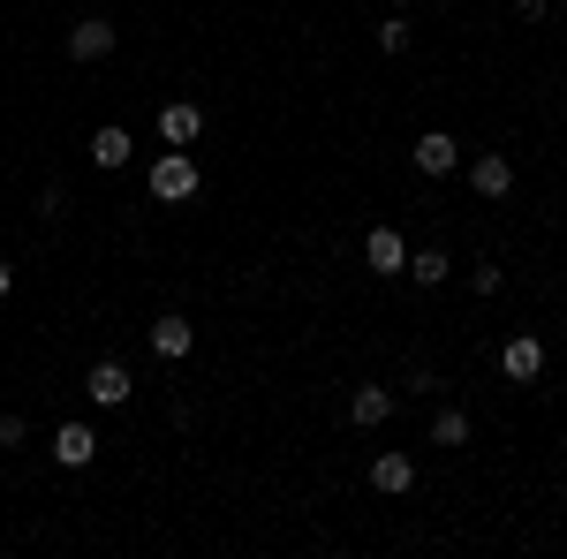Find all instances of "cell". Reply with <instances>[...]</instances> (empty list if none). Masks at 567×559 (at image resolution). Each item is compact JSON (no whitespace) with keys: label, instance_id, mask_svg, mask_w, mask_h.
<instances>
[{"label":"cell","instance_id":"6da1fadb","mask_svg":"<svg viewBox=\"0 0 567 559\" xmlns=\"http://www.w3.org/2000/svg\"><path fill=\"white\" fill-rule=\"evenodd\" d=\"M144 189H152V205H189V197L205 189V174H197V159H189V144H167V152L152 159V174H144Z\"/></svg>","mask_w":567,"mask_h":559},{"label":"cell","instance_id":"7a4b0ae2","mask_svg":"<svg viewBox=\"0 0 567 559\" xmlns=\"http://www.w3.org/2000/svg\"><path fill=\"white\" fill-rule=\"evenodd\" d=\"M84 393H91V408H130V393H136L130 363H122V355H99L84 371Z\"/></svg>","mask_w":567,"mask_h":559},{"label":"cell","instance_id":"3957f363","mask_svg":"<svg viewBox=\"0 0 567 559\" xmlns=\"http://www.w3.org/2000/svg\"><path fill=\"white\" fill-rule=\"evenodd\" d=\"M470 189H477L484 205L515 197V159H507V152H477V159H470Z\"/></svg>","mask_w":567,"mask_h":559},{"label":"cell","instance_id":"277c9868","mask_svg":"<svg viewBox=\"0 0 567 559\" xmlns=\"http://www.w3.org/2000/svg\"><path fill=\"white\" fill-rule=\"evenodd\" d=\"M122 45V23H106V15H84V23H69V61H106Z\"/></svg>","mask_w":567,"mask_h":559},{"label":"cell","instance_id":"5b68a950","mask_svg":"<svg viewBox=\"0 0 567 559\" xmlns=\"http://www.w3.org/2000/svg\"><path fill=\"white\" fill-rule=\"evenodd\" d=\"M409 159H416V174H424V182H439V174L462 167V144H454L446 130H424L416 144H409Z\"/></svg>","mask_w":567,"mask_h":559},{"label":"cell","instance_id":"8992f818","mask_svg":"<svg viewBox=\"0 0 567 559\" xmlns=\"http://www.w3.org/2000/svg\"><path fill=\"white\" fill-rule=\"evenodd\" d=\"M499 371H507L515 386H537V379H545V341H537V333H515V341L499 348Z\"/></svg>","mask_w":567,"mask_h":559},{"label":"cell","instance_id":"52a82bcc","mask_svg":"<svg viewBox=\"0 0 567 559\" xmlns=\"http://www.w3.org/2000/svg\"><path fill=\"white\" fill-rule=\"evenodd\" d=\"M363 272H379V280L409 272V242H401L393 227H371V235H363Z\"/></svg>","mask_w":567,"mask_h":559},{"label":"cell","instance_id":"ba28073f","mask_svg":"<svg viewBox=\"0 0 567 559\" xmlns=\"http://www.w3.org/2000/svg\"><path fill=\"white\" fill-rule=\"evenodd\" d=\"M205 136V106L197 99H167L159 106V144H197Z\"/></svg>","mask_w":567,"mask_h":559},{"label":"cell","instance_id":"9c48e42d","mask_svg":"<svg viewBox=\"0 0 567 559\" xmlns=\"http://www.w3.org/2000/svg\"><path fill=\"white\" fill-rule=\"evenodd\" d=\"M189 348H197V325H189L182 310H167V318H152V355H159V363H182Z\"/></svg>","mask_w":567,"mask_h":559},{"label":"cell","instance_id":"30bf717a","mask_svg":"<svg viewBox=\"0 0 567 559\" xmlns=\"http://www.w3.org/2000/svg\"><path fill=\"white\" fill-rule=\"evenodd\" d=\"M53 462H61V469H91V462H99V431L91 424H61L53 431Z\"/></svg>","mask_w":567,"mask_h":559},{"label":"cell","instance_id":"8fae6325","mask_svg":"<svg viewBox=\"0 0 567 559\" xmlns=\"http://www.w3.org/2000/svg\"><path fill=\"white\" fill-rule=\"evenodd\" d=\"M130 152H136V136L122 130V122L91 130V167H99V174H122V167H130Z\"/></svg>","mask_w":567,"mask_h":559},{"label":"cell","instance_id":"7c38bea8","mask_svg":"<svg viewBox=\"0 0 567 559\" xmlns=\"http://www.w3.org/2000/svg\"><path fill=\"white\" fill-rule=\"evenodd\" d=\"M393 416V386H355L349 393V424L355 431H379Z\"/></svg>","mask_w":567,"mask_h":559},{"label":"cell","instance_id":"4fadbf2b","mask_svg":"<svg viewBox=\"0 0 567 559\" xmlns=\"http://www.w3.org/2000/svg\"><path fill=\"white\" fill-rule=\"evenodd\" d=\"M371 491H386V499L416 491V462H409V454H379V462H371Z\"/></svg>","mask_w":567,"mask_h":559},{"label":"cell","instance_id":"5bb4252c","mask_svg":"<svg viewBox=\"0 0 567 559\" xmlns=\"http://www.w3.org/2000/svg\"><path fill=\"white\" fill-rule=\"evenodd\" d=\"M477 424H470V408H439L432 416V446H470Z\"/></svg>","mask_w":567,"mask_h":559},{"label":"cell","instance_id":"9a60e30c","mask_svg":"<svg viewBox=\"0 0 567 559\" xmlns=\"http://www.w3.org/2000/svg\"><path fill=\"white\" fill-rule=\"evenodd\" d=\"M446 272H454V258H446V250H432V242H424V250H409V280H416V288H439Z\"/></svg>","mask_w":567,"mask_h":559},{"label":"cell","instance_id":"2e32d148","mask_svg":"<svg viewBox=\"0 0 567 559\" xmlns=\"http://www.w3.org/2000/svg\"><path fill=\"white\" fill-rule=\"evenodd\" d=\"M499 288H507V272H499V265H470V296H499Z\"/></svg>","mask_w":567,"mask_h":559},{"label":"cell","instance_id":"e0dca14e","mask_svg":"<svg viewBox=\"0 0 567 559\" xmlns=\"http://www.w3.org/2000/svg\"><path fill=\"white\" fill-rule=\"evenodd\" d=\"M379 53H409V23H401V15L379 23Z\"/></svg>","mask_w":567,"mask_h":559},{"label":"cell","instance_id":"ac0fdd59","mask_svg":"<svg viewBox=\"0 0 567 559\" xmlns=\"http://www.w3.org/2000/svg\"><path fill=\"white\" fill-rule=\"evenodd\" d=\"M23 438H31V424H23V416H0V454H8V446H23Z\"/></svg>","mask_w":567,"mask_h":559},{"label":"cell","instance_id":"d6986e66","mask_svg":"<svg viewBox=\"0 0 567 559\" xmlns=\"http://www.w3.org/2000/svg\"><path fill=\"white\" fill-rule=\"evenodd\" d=\"M8 296H16V265L0 258V302H8Z\"/></svg>","mask_w":567,"mask_h":559},{"label":"cell","instance_id":"ffe728a7","mask_svg":"<svg viewBox=\"0 0 567 559\" xmlns=\"http://www.w3.org/2000/svg\"><path fill=\"white\" fill-rule=\"evenodd\" d=\"M515 15H545V0H515Z\"/></svg>","mask_w":567,"mask_h":559},{"label":"cell","instance_id":"44dd1931","mask_svg":"<svg viewBox=\"0 0 567 559\" xmlns=\"http://www.w3.org/2000/svg\"><path fill=\"white\" fill-rule=\"evenodd\" d=\"M393 8H416V0H393Z\"/></svg>","mask_w":567,"mask_h":559}]
</instances>
